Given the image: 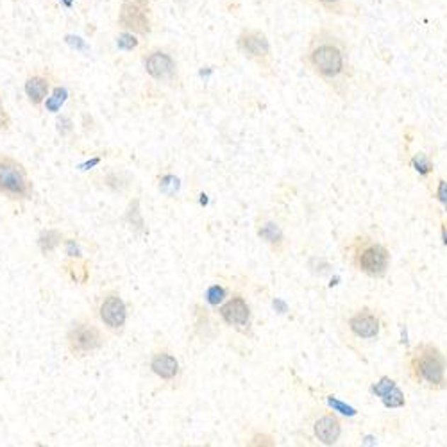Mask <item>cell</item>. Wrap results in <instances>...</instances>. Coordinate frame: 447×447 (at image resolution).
<instances>
[{
	"label": "cell",
	"mask_w": 447,
	"mask_h": 447,
	"mask_svg": "<svg viewBox=\"0 0 447 447\" xmlns=\"http://www.w3.org/2000/svg\"><path fill=\"white\" fill-rule=\"evenodd\" d=\"M310 68L324 81L340 79L347 74V52L342 40L326 29L317 30L306 50Z\"/></svg>",
	"instance_id": "obj_1"
},
{
	"label": "cell",
	"mask_w": 447,
	"mask_h": 447,
	"mask_svg": "<svg viewBox=\"0 0 447 447\" xmlns=\"http://www.w3.org/2000/svg\"><path fill=\"white\" fill-rule=\"evenodd\" d=\"M34 186L26 165L8 154H0V197L13 203L33 199Z\"/></svg>",
	"instance_id": "obj_2"
},
{
	"label": "cell",
	"mask_w": 447,
	"mask_h": 447,
	"mask_svg": "<svg viewBox=\"0 0 447 447\" xmlns=\"http://www.w3.org/2000/svg\"><path fill=\"white\" fill-rule=\"evenodd\" d=\"M104 333L91 320H77L67 333V347L74 356H88L104 346Z\"/></svg>",
	"instance_id": "obj_3"
},
{
	"label": "cell",
	"mask_w": 447,
	"mask_h": 447,
	"mask_svg": "<svg viewBox=\"0 0 447 447\" xmlns=\"http://www.w3.org/2000/svg\"><path fill=\"white\" fill-rule=\"evenodd\" d=\"M414 370L419 380L431 387H442L446 383V358L436 347L421 346L414 354Z\"/></svg>",
	"instance_id": "obj_4"
},
{
	"label": "cell",
	"mask_w": 447,
	"mask_h": 447,
	"mask_svg": "<svg viewBox=\"0 0 447 447\" xmlns=\"http://www.w3.org/2000/svg\"><path fill=\"white\" fill-rule=\"evenodd\" d=\"M118 26L138 36H147L152 30V11L149 0H124L118 11Z\"/></svg>",
	"instance_id": "obj_5"
},
{
	"label": "cell",
	"mask_w": 447,
	"mask_h": 447,
	"mask_svg": "<svg viewBox=\"0 0 447 447\" xmlns=\"http://www.w3.org/2000/svg\"><path fill=\"white\" fill-rule=\"evenodd\" d=\"M238 50L259 67H272V45L267 34L259 29H244L237 40Z\"/></svg>",
	"instance_id": "obj_6"
},
{
	"label": "cell",
	"mask_w": 447,
	"mask_h": 447,
	"mask_svg": "<svg viewBox=\"0 0 447 447\" xmlns=\"http://www.w3.org/2000/svg\"><path fill=\"white\" fill-rule=\"evenodd\" d=\"M98 317H101L106 329L111 331V333L118 334L124 331L125 324H128V306H125L120 293H106L101 306H98Z\"/></svg>",
	"instance_id": "obj_7"
},
{
	"label": "cell",
	"mask_w": 447,
	"mask_h": 447,
	"mask_svg": "<svg viewBox=\"0 0 447 447\" xmlns=\"http://www.w3.org/2000/svg\"><path fill=\"white\" fill-rule=\"evenodd\" d=\"M147 76L158 83H174L177 79V63L165 50H151L143 57Z\"/></svg>",
	"instance_id": "obj_8"
},
{
	"label": "cell",
	"mask_w": 447,
	"mask_h": 447,
	"mask_svg": "<svg viewBox=\"0 0 447 447\" xmlns=\"http://www.w3.org/2000/svg\"><path fill=\"white\" fill-rule=\"evenodd\" d=\"M218 315L227 326L234 327L240 333L247 334L251 329V308L242 295H233L222 302Z\"/></svg>",
	"instance_id": "obj_9"
},
{
	"label": "cell",
	"mask_w": 447,
	"mask_h": 447,
	"mask_svg": "<svg viewBox=\"0 0 447 447\" xmlns=\"http://www.w3.org/2000/svg\"><path fill=\"white\" fill-rule=\"evenodd\" d=\"M358 267L368 276H383L388 267V251L383 245L370 244L358 252Z\"/></svg>",
	"instance_id": "obj_10"
},
{
	"label": "cell",
	"mask_w": 447,
	"mask_h": 447,
	"mask_svg": "<svg viewBox=\"0 0 447 447\" xmlns=\"http://www.w3.org/2000/svg\"><path fill=\"white\" fill-rule=\"evenodd\" d=\"M50 90H52L50 77L43 76V74H33V76L27 77L26 84H23V91H26L27 101H29V104L34 106V108L43 106V102H45L47 97L50 95Z\"/></svg>",
	"instance_id": "obj_11"
},
{
	"label": "cell",
	"mask_w": 447,
	"mask_h": 447,
	"mask_svg": "<svg viewBox=\"0 0 447 447\" xmlns=\"http://www.w3.org/2000/svg\"><path fill=\"white\" fill-rule=\"evenodd\" d=\"M151 370L159 380L172 381L179 376V361L169 351H158L151 358Z\"/></svg>",
	"instance_id": "obj_12"
},
{
	"label": "cell",
	"mask_w": 447,
	"mask_h": 447,
	"mask_svg": "<svg viewBox=\"0 0 447 447\" xmlns=\"http://www.w3.org/2000/svg\"><path fill=\"white\" fill-rule=\"evenodd\" d=\"M351 331L360 339H374L380 333V320L376 315H372L370 312L363 310V312L356 313L349 322Z\"/></svg>",
	"instance_id": "obj_13"
},
{
	"label": "cell",
	"mask_w": 447,
	"mask_h": 447,
	"mask_svg": "<svg viewBox=\"0 0 447 447\" xmlns=\"http://www.w3.org/2000/svg\"><path fill=\"white\" fill-rule=\"evenodd\" d=\"M372 392H374L378 397H381V401L385 402L387 408H401V406H404V395L399 390L397 385L392 380H388V378H383L380 383L374 385Z\"/></svg>",
	"instance_id": "obj_14"
},
{
	"label": "cell",
	"mask_w": 447,
	"mask_h": 447,
	"mask_svg": "<svg viewBox=\"0 0 447 447\" xmlns=\"http://www.w3.org/2000/svg\"><path fill=\"white\" fill-rule=\"evenodd\" d=\"M340 431H342V428H340L339 419H334L333 415H324V417H320L315 422L317 438L322 443H326V446H331V443L336 442L340 436Z\"/></svg>",
	"instance_id": "obj_15"
},
{
	"label": "cell",
	"mask_w": 447,
	"mask_h": 447,
	"mask_svg": "<svg viewBox=\"0 0 447 447\" xmlns=\"http://www.w3.org/2000/svg\"><path fill=\"white\" fill-rule=\"evenodd\" d=\"M317 8L324 9L326 13L336 16H353L356 15V6L353 4V0H308Z\"/></svg>",
	"instance_id": "obj_16"
},
{
	"label": "cell",
	"mask_w": 447,
	"mask_h": 447,
	"mask_svg": "<svg viewBox=\"0 0 447 447\" xmlns=\"http://www.w3.org/2000/svg\"><path fill=\"white\" fill-rule=\"evenodd\" d=\"M63 242L64 240H63V234H61V231L47 230V231H43L42 234H40L38 247H40V251H42V254L47 256V254H52V252L56 251V249L60 247Z\"/></svg>",
	"instance_id": "obj_17"
},
{
	"label": "cell",
	"mask_w": 447,
	"mask_h": 447,
	"mask_svg": "<svg viewBox=\"0 0 447 447\" xmlns=\"http://www.w3.org/2000/svg\"><path fill=\"white\" fill-rule=\"evenodd\" d=\"M258 234H259V238H264V240L267 242V244H271L274 249L281 247L283 240H285L283 231L279 230V226L278 224H274V222H265L264 226L258 230Z\"/></svg>",
	"instance_id": "obj_18"
},
{
	"label": "cell",
	"mask_w": 447,
	"mask_h": 447,
	"mask_svg": "<svg viewBox=\"0 0 447 447\" xmlns=\"http://www.w3.org/2000/svg\"><path fill=\"white\" fill-rule=\"evenodd\" d=\"M68 98V90L64 86H56L50 90V95L47 97V101L43 102V108L47 109V111H50V113H57L61 109V106L67 102Z\"/></svg>",
	"instance_id": "obj_19"
},
{
	"label": "cell",
	"mask_w": 447,
	"mask_h": 447,
	"mask_svg": "<svg viewBox=\"0 0 447 447\" xmlns=\"http://www.w3.org/2000/svg\"><path fill=\"white\" fill-rule=\"evenodd\" d=\"M138 45H140L138 34L129 33V30H122V33L117 36V47L120 50L131 52V50L138 49Z\"/></svg>",
	"instance_id": "obj_20"
},
{
	"label": "cell",
	"mask_w": 447,
	"mask_h": 447,
	"mask_svg": "<svg viewBox=\"0 0 447 447\" xmlns=\"http://www.w3.org/2000/svg\"><path fill=\"white\" fill-rule=\"evenodd\" d=\"M227 297V290L222 285H211L210 288L206 290V301L210 302L211 306H220L222 302L226 301Z\"/></svg>",
	"instance_id": "obj_21"
},
{
	"label": "cell",
	"mask_w": 447,
	"mask_h": 447,
	"mask_svg": "<svg viewBox=\"0 0 447 447\" xmlns=\"http://www.w3.org/2000/svg\"><path fill=\"white\" fill-rule=\"evenodd\" d=\"M412 165L415 166V170H417L419 174H422V176H426V174L431 172V162H429L428 158H426L424 154H419L415 156L414 159H412Z\"/></svg>",
	"instance_id": "obj_22"
},
{
	"label": "cell",
	"mask_w": 447,
	"mask_h": 447,
	"mask_svg": "<svg viewBox=\"0 0 447 447\" xmlns=\"http://www.w3.org/2000/svg\"><path fill=\"white\" fill-rule=\"evenodd\" d=\"M9 128H11V117H9L8 109H6L4 101L0 97V135L9 131Z\"/></svg>",
	"instance_id": "obj_23"
},
{
	"label": "cell",
	"mask_w": 447,
	"mask_h": 447,
	"mask_svg": "<svg viewBox=\"0 0 447 447\" xmlns=\"http://www.w3.org/2000/svg\"><path fill=\"white\" fill-rule=\"evenodd\" d=\"M327 402H329L331 408L336 409V412H340V414H344V415H349V417H351V415L356 414V412H354V408H351V406L344 404V402L336 401V399H333V397L327 399Z\"/></svg>",
	"instance_id": "obj_24"
},
{
	"label": "cell",
	"mask_w": 447,
	"mask_h": 447,
	"mask_svg": "<svg viewBox=\"0 0 447 447\" xmlns=\"http://www.w3.org/2000/svg\"><path fill=\"white\" fill-rule=\"evenodd\" d=\"M128 218L135 227H143V218H142V215H140V210H138V200H135V208H132V204H131V210H129Z\"/></svg>",
	"instance_id": "obj_25"
},
{
	"label": "cell",
	"mask_w": 447,
	"mask_h": 447,
	"mask_svg": "<svg viewBox=\"0 0 447 447\" xmlns=\"http://www.w3.org/2000/svg\"><path fill=\"white\" fill-rule=\"evenodd\" d=\"M63 245H64V252H67V256L68 258H76V259H79L81 256V249H79V245L76 244V240H64L63 242Z\"/></svg>",
	"instance_id": "obj_26"
},
{
	"label": "cell",
	"mask_w": 447,
	"mask_h": 447,
	"mask_svg": "<svg viewBox=\"0 0 447 447\" xmlns=\"http://www.w3.org/2000/svg\"><path fill=\"white\" fill-rule=\"evenodd\" d=\"M56 124H57V131H60L61 136H67L68 132H70L72 129H74V128H72V125H74V124H72V118L67 117V115H61V117L57 118Z\"/></svg>",
	"instance_id": "obj_27"
},
{
	"label": "cell",
	"mask_w": 447,
	"mask_h": 447,
	"mask_svg": "<svg viewBox=\"0 0 447 447\" xmlns=\"http://www.w3.org/2000/svg\"><path fill=\"white\" fill-rule=\"evenodd\" d=\"M166 186H172L174 190H177V186H179V184H177L176 177H174V176L162 177V184H159V188H162V192L166 188Z\"/></svg>",
	"instance_id": "obj_28"
},
{
	"label": "cell",
	"mask_w": 447,
	"mask_h": 447,
	"mask_svg": "<svg viewBox=\"0 0 447 447\" xmlns=\"http://www.w3.org/2000/svg\"><path fill=\"white\" fill-rule=\"evenodd\" d=\"M436 196H438V199L442 200V203L446 204V208H447V183L446 181H440L438 192H436Z\"/></svg>",
	"instance_id": "obj_29"
},
{
	"label": "cell",
	"mask_w": 447,
	"mask_h": 447,
	"mask_svg": "<svg viewBox=\"0 0 447 447\" xmlns=\"http://www.w3.org/2000/svg\"><path fill=\"white\" fill-rule=\"evenodd\" d=\"M268 438H271V436H267V435H256V436H252L251 446H274V443H271V442H265V440H268Z\"/></svg>",
	"instance_id": "obj_30"
},
{
	"label": "cell",
	"mask_w": 447,
	"mask_h": 447,
	"mask_svg": "<svg viewBox=\"0 0 447 447\" xmlns=\"http://www.w3.org/2000/svg\"><path fill=\"white\" fill-rule=\"evenodd\" d=\"M443 242L447 245V224H443Z\"/></svg>",
	"instance_id": "obj_31"
},
{
	"label": "cell",
	"mask_w": 447,
	"mask_h": 447,
	"mask_svg": "<svg viewBox=\"0 0 447 447\" xmlns=\"http://www.w3.org/2000/svg\"><path fill=\"white\" fill-rule=\"evenodd\" d=\"M414 2H417V0H414Z\"/></svg>",
	"instance_id": "obj_32"
}]
</instances>
